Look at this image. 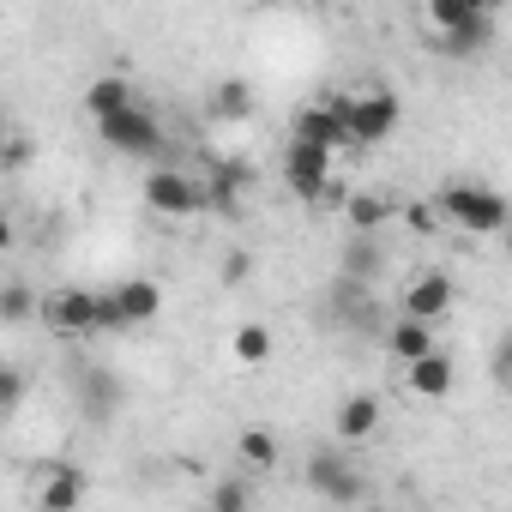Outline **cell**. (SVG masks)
<instances>
[{
    "label": "cell",
    "mask_w": 512,
    "mask_h": 512,
    "mask_svg": "<svg viewBox=\"0 0 512 512\" xmlns=\"http://www.w3.org/2000/svg\"><path fill=\"white\" fill-rule=\"evenodd\" d=\"M43 326L61 338H97V332H127L115 290H55L43 302Z\"/></svg>",
    "instance_id": "obj_1"
},
{
    "label": "cell",
    "mask_w": 512,
    "mask_h": 512,
    "mask_svg": "<svg viewBox=\"0 0 512 512\" xmlns=\"http://www.w3.org/2000/svg\"><path fill=\"white\" fill-rule=\"evenodd\" d=\"M434 205H440V217H452L464 235H506V229H512L506 193L476 187V181H446V187L434 193Z\"/></svg>",
    "instance_id": "obj_2"
},
{
    "label": "cell",
    "mask_w": 512,
    "mask_h": 512,
    "mask_svg": "<svg viewBox=\"0 0 512 512\" xmlns=\"http://www.w3.org/2000/svg\"><path fill=\"white\" fill-rule=\"evenodd\" d=\"M428 31H440V55H476L494 37V19L476 0H428Z\"/></svg>",
    "instance_id": "obj_3"
},
{
    "label": "cell",
    "mask_w": 512,
    "mask_h": 512,
    "mask_svg": "<svg viewBox=\"0 0 512 512\" xmlns=\"http://www.w3.org/2000/svg\"><path fill=\"white\" fill-rule=\"evenodd\" d=\"M350 115H356V91H326L320 103H308L296 115V139L320 145V151H344V145H356L350 139Z\"/></svg>",
    "instance_id": "obj_4"
},
{
    "label": "cell",
    "mask_w": 512,
    "mask_h": 512,
    "mask_svg": "<svg viewBox=\"0 0 512 512\" xmlns=\"http://www.w3.org/2000/svg\"><path fill=\"white\" fill-rule=\"evenodd\" d=\"M284 181H290V193L308 199V205H320V199L344 205V199H350V193H332V151L302 145V139H290V151H284Z\"/></svg>",
    "instance_id": "obj_5"
},
{
    "label": "cell",
    "mask_w": 512,
    "mask_h": 512,
    "mask_svg": "<svg viewBox=\"0 0 512 512\" xmlns=\"http://www.w3.org/2000/svg\"><path fill=\"white\" fill-rule=\"evenodd\" d=\"M145 205L163 211V217H199V211H211V193L187 169H151L145 175Z\"/></svg>",
    "instance_id": "obj_6"
},
{
    "label": "cell",
    "mask_w": 512,
    "mask_h": 512,
    "mask_svg": "<svg viewBox=\"0 0 512 512\" xmlns=\"http://www.w3.org/2000/svg\"><path fill=\"white\" fill-rule=\"evenodd\" d=\"M302 482H308L320 500H332V506H356V500H362V476H356V464H350L338 446H314L308 464H302Z\"/></svg>",
    "instance_id": "obj_7"
},
{
    "label": "cell",
    "mask_w": 512,
    "mask_h": 512,
    "mask_svg": "<svg viewBox=\"0 0 512 512\" xmlns=\"http://www.w3.org/2000/svg\"><path fill=\"white\" fill-rule=\"evenodd\" d=\"M97 139H103L109 151H121V157H157V151H163V121L139 103V109H127V115H115V121H97Z\"/></svg>",
    "instance_id": "obj_8"
},
{
    "label": "cell",
    "mask_w": 512,
    "mask_h": 512,
    "mask_svg": "<svg viewBox=\"0 0 512 512\" xmlns=\"http://www.w3.org/2000/svg\"><path fill=\"white\" fill-rule=\"evenodd\" d=\"M398 121H404V103L392 97V91H356V115H350V139L356 145H380V139H392L398 133Z\"/></svg>",
    "instance_id": "obj_9"
},
{
    "label": "cell",
    "mask_w": 512,
    "mask_h": 512,
    "mask_svg": "<svg viewBox=\"0 0 512 512\" xmlns=\"http://www.w3.org/2000/svg\"><path fill=\"white\" fill-rule=\"evenodd\" d=\"M446 308H452V278L446 272H416L410 290H404V314L434 326V320H446Z\"/></svg>",
    "instance_id": "obj_10"
},
{
    "label": "cell",
    "mask_w": 512,
    "mask_h": 512,
    "mask_svg": "<svg viewBox=\"0 0 512 512\" xmlns=\"http://www.w3.org/2000/svg\"><path fill=\"white\" fill-rule=\"evenodd\" d=\"M79 500H85V470L79 464H43V494H37V506L43 512H79Z\"/></svg>",
    "instance_id": "obj_11"
},
{
    "label": "cell",
    "mask_w": 512,
    "mask_h": 512,
    "mask_svg": "<svg viewBox=\"0 0 512 512\" xmlns=\"http://www.w3.org/2000/svg\"><path fill=\"white\" fill-rule=\"evenodd\" d=\"M247 187H253V169H247V163H235V157H223V163L205 175V193H211V211H217V217H235Z\"/></svg>",
    "instance_id": "obj_12"
},
{
    "label": "cell",
    "mask_w": 512,
    "mask_h": 512,
    "mask_svg": "<svg viewBox=\"0 0 512 512\" xmlns=\"http://www.w3.org/2000/svg\"><path fill=\"white\" fill-rule=\"evenodd\" d=\"M374 428H380V398H374V392H356V398H344V404H338V416H332V434H338V446H362Z\"/></svg>",
    "instance_id": "obj_13"
},
{
    "label": "cell",
    "mask_w": 512,
    "mask_h": 512,
    "mask_svg": "<svg viewBox=\"0 0 512 512\" xmlns=\"http://www.w3.org/2000/svg\"><path fill=\"white\" fill-rule=\"evenodd\" d=\"M85 109H91V121H115V115L139 109V97H133V85L121 73H103V79L85 85Z\"/></svg>",
    "instance_id": "obj_14"
},
{
    "label": "cell",
    "mask_w": 512,
    "mask_h": 512,
    "mask_svg": "<svg viewBox=\"0 0 512 512\" xmlns=\"http://www.w3.org/2000/svg\"><path fill=\"white\" fill-rule=\"evenodd\" d=\"M386 350L410 368V362H422V356H434L440 344H434V326L428 320H410V314H398L392 326H386Z\"/></svg>",
    "instance_id": "obj_15"
},
{
    "label": "cell",
    "mask_w": 512,
    "mask_h": 512,
    "mask_svg": "<svg viewBox=\"0 0 512 512\" xmlns=\"http://www.w3.org/2000/svg\"><path fill=\"white\" fill-rule=\"evenodd\" d=\"M452 380H458V368H452V356H446V350H434V356H422V362H410V368H404V386H410L416 398H446V392H452Z\"/></svg>",
    "instance_id": "obj_16"
},
{
    "label": "cell",
    "mask_w": 512,
    "mask_h": 512,
    "mask_svg": "<svg viewBox=\"0 0 512 512\" xmlns=\"http://www.w3.org/2000/svg\"><path fill=\"white\" fill-rule=\"evenodd\" d=\"M109 290H115L127 326H145V320H157V308H163V290H157L151 278H127V284H109Z\"/></svg>",
    "instance_id": "obj_17"
},
{
    "label": "cell",
    "mask_w": 512,
    "mask_h": 512,
    "mask_svg": "<svg viewBox=\"0 0 512 512\" xmlns=\"http://www.w3.org/2000/svg\"><path fill=\"white\" fill-rule=\"evenodd\" d=\"M380 272H386V253L374 247V235H356V241L344 247V272H338V278H344V284H362V290H368V284H374Z\"/></svg>",
    "instance_id": "obj_18"
},
{
    "label": "cell",
    "mask_w": 512,
    "mask_h": 512,
    "mask_svg": "<svg viewBox=\"0 0 512 512\" xmlns=\"http://www.w3.org/2000/svg\"><path fill=\"white\" fill-rule=\"evenodd\" d=\"M392 211H398V205H392L386 193H350V199H344V223H350L356 235L386 229V223H392Z\"/></svg>",
    "instance_id": "obj_19"
},
{
    "label": "cell",
    "mask_w": 512,
    "mask_h": 512,
    "mask_svg": "<svg viewBox=\"0 0 512 512\" xmlns=\"http://www.w3.org/2000/svg\"><path fill=\"white\" fill-rule=\"evenodd\" d=\"M235 446H241V464H247V470H272V464H278V434H272V428H241Z\"/></svg>",
    "instance_id": "obj_20"
},
{
    "label": "cell",
    "mask_w": 512,
    "mask_h": 512,
    "mask_svg": "<svg viewBox=\"0 0 512 512\" xmlns=\"http://www.w3.org/2000/svg\"><path fill=\"white\" fill-rule=\"evenodd\" d=\"M229 350H235V362H266L272 356V332L260 326V320H247V326H235V338H229Z\"/></svg>",
    "instance_id": "obj_21"
},
{
    "label": "cell",
    "mask_w": 512,
    "mask_h": 512,
    "mask_svg": "<svg viewBox=\"0 0 512 512\" xmlns=\"http://www.w3.org/2000/svg\"><path fill=\"white\" fill-rule=\"evenodd\" d=\"M211 115H217V121H247V115H253V91H247L241 79H223L217 97H211Z\"/></svg>",
    "instance_id": "obj_22"
},
{
    "label": "cell",
    "mask_w": 512,
    "mask_h": 512,
    "mask_svg": "<svg viewBox=\"0 0 512 512\" xmlns=\"http://www.w3.org/2000/svg\"><path fill=\"white\" fill-rule=\"evenodd\" d=\"M211 512H253V482H247V476L211 482Z\"/></svg>",
    "instance_id": "obj_23"
},
{
    "label": "cell",
    "mask_w": 512,
    "mask_h": 512,
    "mask_svg": "<svg viewBox=\"0 0 512 512\" xmlns=\"http://www.w3.org/2000/svg\"><path fill=\"white\" fill-rule=\"evenodd\" d=\"M0 314H7V326L31 320V290H25V284H7V296H0Z\"/></svg>",
    "instance_id": "obj_24"
},
{
    "label": "cell",
    "mask_w": 512,
    "mask_h": 512,
    "mask_svg": "<svg viewBox=\"0 0 512 512\" xmlns=\"http://www.w3.org/2000/svg\"><path fill=\"white\" fill-rule=\"evenodd\" d=\"M494 380L512 392V332H506V338H500V350H494Z\"/></svg>",
    "instance_id": "obj_25"
},
{
    "label": "cell",
    "mask_w": 512,
    "mask_h": 512,
    "mask_svg": "<svg viewBox=\"0 0 512 512\" xmlns=\"http://www.w3.org/2000/svg\"><path fill=\"white\" fill-rule=\"evenodd\" d=\"M247 272H253V260H247L241 247H235V253H223V284H241Z\"/></svg>",
    "instance_id": "obj_26"
},
{
    "label": "cell",
    "mask_w": 512,
    "mask_h": 512,
    "mask_svg": "<svg viewBox=\"0 0 512 512\" xmlns=\"http://www.w3.org/2000/svg\"><path fill=\"white\" fill-rule=\"evenodd\" d=\"M0 398H7V410H19V398H25V374H19V368L0 374Z\"/></svg>",
    "instance_id": "obj_27"
},
{
    "label": "cell",
    "mask_w": 512,
    "mask_h": 512,
    "mask_svg": "<svg viewBox=\"0 0 512 512\" xmlns=\"http://www.w3.org/2000/svg\"><path fill=\"white\" fill-rule=\"evenodd\" d=\"M506 253H512V229H506Z\"/></svg>",
    "instance_id": "obj_28"
}]
</instances>
